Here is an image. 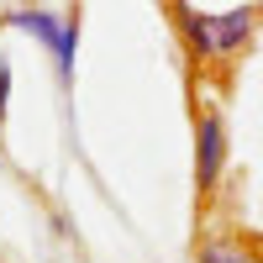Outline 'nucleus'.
Masks as SVG:
<instances>
[{
    "instance_id": "nucleus-1",
    "label": "nucleus",
    "mask_w": 263,
    "mask_h": 263,
    "mask_svg": "<svg viewBox=\"0 0 263 263\" xmlns=\"http://www.w3.org/2000/svg\"><path fill=\"white\" fill-rule=\"evenodd\" d=\"M168 16H174V27H179L190 58H200V63H227L237 53H248L258 27H263V6H258V0H253V6H232L221 16L190 6V0H168Z\"/></svg>"
},
{
    "instance_id": "nucleus-4",
    "label": "nucleus",
    "mask_w": 263,
    "mask_h": 263,
    "mask_svg": "<svg viewBox=\"0 0 263 263\" xmlns=\"http://www.w3.org/2000/svg\"><path fill=\"white\" fill-rule=\"evenodd\" d=\"M74 53H79V11L63 16V42H58V53H53V63H58V84H63V90H74Z\"/></svg>"
},
{
    "instance_id": "nucleus-6",
    "label": "nucleus",
    "mask_w": 263,
    "mask_h": 263,
    "mask_svg": "<svg viewBox=\"0 0 263 263\" xmlns=\"http://www.w3.org/2000/svg\"><path fill=\"white\" fill-rule=\"evenodd\" d=\"M6 105H11V63L0 58V126H6Z\"/></svg>"
},
{
    "instance_id": "nucleus-7",
    "label": "nucleus",
    "mask_w": 263,
    "mask_h": 263,
    "mask_svg": "<svg viewBox=\"0 0 263 263\" xmlns=\"http://www.w3.org/2000/svg\"><path fill=\"white\" fill-rule=\"evenodd\" d=\"M242 253H248L253 263H263V237H248V248H242Z\"/></svg>"
},
{
    "instance_id": "nucleus-5",
    "label": "nucleus",
    "mask_w": 263,
    "mask_h": 263,
    "mask_svg": "<svg viewBox=\"0 0 263 263\" xmlns=\"http://www.w3.org/2000/svg\"><path fill=\"white\" fill-rule=\"evenodd\" d=\"M242 258H248V253L237 248V242H205L195 263H242Z\"/></svg>"
},
{
    "instance_id": "nucleus-2",
    "label": "nucleus",
    "mask_w": 263,
    "mask_h": 263,
    "mask_svg": "<svg viewBox=\"0 0 263 263\" xmlns=\"http://www.w3.org/2000/svg\"><path fill=\"white\" fill-rule=\"evenodd\" d=\"M221 174H227V121L216 105H200L195 111V195L211 200Z\"/></svg>"
},
{
    "instance_id": "nucleus-3",
    "label": "nucleus",
    "mask_w": 263,
    "mask_h": 263,
    "mask_svg": "<svg viewBox=\"0 0 263 263\" xmlns=\"http://www.w3.org/2000/svg\"><path fill=\"white\" fill-rule=\"evenodd\" d=\"M0 21H6V27H16V32H27V37H37L48 53H58V42H63V16H58V11H42V6H11Z\"/></svg>"
}]
</instances>
